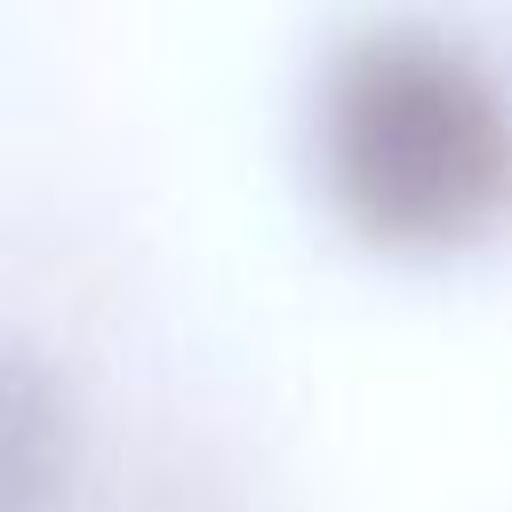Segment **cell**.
<instances>
[{
    "mask_svg": "<svg viewBox=\"0 0 512 512\" xmlns=\"http://www.w3.org/2000/svg\"><path fill=\"white\" fill-rule=\"evenodd\" d=\"M336 216L392 256H456L512 224V80L440 24H360L312 96Z\"/></svg>",
    "mask_w": 512,
    "mask_h": 512,
    "instance_id": "obj_1",
    "label": "cell"
},
{
    "mask_svg": "<svg viewBox=\"0 0 512 512\" xmlns=\"http://www.w3.org/2000/svg\"><path fill=\"white\" fill-rule=\"evenodd\" d=\"M72 488V424L48 376L0 360V512H56Z\"/></svg>",
    "mask_w": 512,
    "mask_h": 512,
    "instance_id": "obj_2",
    "label": "cell"
}]
</instances>
